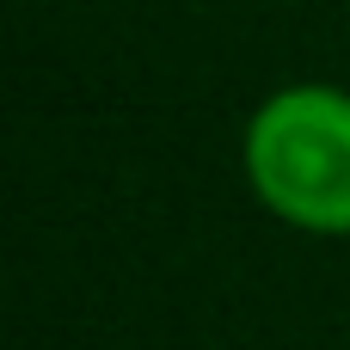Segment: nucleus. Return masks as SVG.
<instances>
[{
	"instance_id": "nucleus-1",
	"label": "nucleus",
	"mask_w": 350,
	"mask_h": 350,
	"mask_svg": "<svg viewBox=\"0 0 350 350\" xmlns=\"http://www.w3.org/2000/svg\"><path fill=\"white\" fill-rule=\"evenodd\" d=\"M240 166L283 228L350 240V86L295 80L265 92L246 117Z\"/></svg>"
}]
</instances>
